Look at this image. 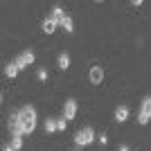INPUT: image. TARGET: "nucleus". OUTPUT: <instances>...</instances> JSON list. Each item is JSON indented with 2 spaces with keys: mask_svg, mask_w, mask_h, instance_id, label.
<instances>
[{
  "mask_svg": "<svg viewBox=\"0 0 151 151\" xmlns=\"http://www.w3.org/2000/svg\"><path fill=\"white\" fill-rule=\"evenodd\" d=\"M95 142V131L90 129V126H86V129H79V131L75 133V145L77 147H88Z\"/></svg>",
  "mask_w": 151,
  "mask_h": 151,
  "instance_id": "f257e3e1",
  "label": "nucleus"
},
{
  "mask_svg": "<svg viewBox=\"0 0 151 151\" xmlns=\"http://www.w3.org/2000/svg\"><path fill=\"white\" fill-rule=\"evenodd\" d=\"M34 61H36V54H34L32 50H25V52H20V54H18V59H16V65L23 70V68H29Z\"/></svg>",
  "mask_w": 151,
  "mask_h": 151,
  "instance_id": "f03ea898",
  "label": "nucleus"
},
{
  "mask_svg": "<svg viewBox=\"0 0 151 151\" xmlns=\"http://www.w3.org/2000/svg\"><path fill=\"white\" fill-rule=\"evenodd\" d=\"M88 79H90L93 86H99V83L104 81V68H101V65H93L90 72H88Z\"/></svg>",
  "mask_w": 151,
  "mask_h": 151,
  "instance_id": "7ed1b4c3",
  "label": "nucleus"
},
{
  "mask_svg": "<svg viewBox=\"0 0 151 151\" xmlns=\"http://www.w3.org/2000/svg\"><path fill=\"white\" fill-rule=\"evenodd\" d=\"M18 115H20V122H36V108L29 106V104L20 108Z\"/></svg>",
  "mask_w": 151,
  "mask_h": 151,
  "instance_id": "20e7f679",
  "label": "nucleus"
},
{
  "mask_svg": "<svg viewBox=\"0 0 151 151\" xmlns=\"http://www.w3.org/2000/svg\"><path fill=\"white\" fill-rule=\"evenodd\" d=\"M75 115H77V101L65 99V104H63V117L65 120H75Z\"/></svg>",
  "mask_w": 151,
  "mask_h": 151,
  "instance_id": "39448f33",
  "label": "nucleus"
},
{
  "mask_svg": "<svg viewBox=\"0 0 151 151\" xmlns=\"http://www.w3.org/2000/svg\"><path fill=\"white\" fill-rule=\"evenodd\" d=\"M129 115H131V111H129V106H117L115 108V122H126L129 120Z\"/></svg>",
  "mask_w": 151,
  "mask_h": 151,
  "instance_id": "423d86ee",
  "label": "nucleus"
},
{
  "mask_svg": "<svg viewBox=\"0 0 151 151\" xmlns=\"http://www.w3.org/2000/svg\"><path fill=\"white\" fill-rule=\"evenodd\" d=\"M57 27H59V23H57V20H52L50 16H47V18L43 20V25H41V29H43L45 34H54V32H57Z\"/></svg>",
  "mask_w": 151,
  "mask_h": 151,
  "instance_id": "0eeeda50",
  "label": "nucleus"
},
{
  "mask_svg": "<svg viewBox=\"0 0 151 151\" xmlns=\"http://www.w3.org/2000/svg\"><path fill=\"white\" fill-rule=\"evenodd\" d=\"M65 16H68V14L63 12V7H59V5L54 7V9H52V14H50V18H52V20H57L59 25H61V20L65 18Z\"/></svg>",
  "mask_w": 151,
  "mask_h": 151,
  "instance_id": "6e6552de",
  "label": "nucleus"
},
{
  "mask_svg": "<svg viewBox=\"0 0 151 151\" xmlns=\"http://www.w3.org/2000/svg\"><path fill=\"white\" fill-rule=\"evenodd\" d=\"M18 72H20V68L16 65V61H12V63H7V65H5V75L9 77V79H14Z\"/></svg>",
  "mask_w": 151,
  "mask_h": 151,
  "instance_id": "1a4fd4ad",
  "label": "nucleus"
},
{
  "mask_svg": "<svg viewBox=\"0 0 151 151\" xmlns=\"http://www.w3.org/2000/svg\"><path fill=\"white\" fill-rule=\"evenodd\" d=\"M57 63H59V68H61V70H68L70 68V54H68V52H61L59 59H57Z\"/></svg>",
  "mask_w": 151,
  "mask_h": 151,
  "instance_id": "9d476101",
  "label": "nucleus"
},
{
  "mask_svg": "<svg viewBox=\"0 0 151 151\" xmlns=\"http://www.w3.org/2000/svg\"><path fill=\"white\" fill-rule=\"evenodd\" d=\"M140 113H142V115H147V117H151V95L142 99V106H140Z\"/></svg>",
  "mask_w": 151,
  "mask_h": 151,
  "instance_id": "9b49d317",
  "label": "nucleus"
},
{
  "mask_svg": "<svg viewBox=\"0 0 151 151\" xmlns=\"http://www.w3.org/2000/svg\"><path fill=\"white\" fill-rule=\"evenodd\" d=\"M59 27H63L68 34H72V32H75V23H72V18H70V16H65V18L61 20V25H59Z\"/></svg>",
  "mask_w": 151,
  "mask_h": 151,
  "instance_id": "f8f14e48",
  "label": "nucleus"
},
{
  "mask_svg": "<svg viewBox=\"0 0 151 151\" xmlns=\"http://www.w3.org/2000/svg\"><path fill=\"white\" fill-rule=\"evenodd\" d=\"M45 131H47V133L57 131V120H54V117H47V120H45Z\"/></svg>",
  "mask_w": 151,
  "mask_h": 151,
  "instance_id": "ddd939ff",
  "label": "nucleus"
},
{
  "mask_svg": "<svg viewBox=\"0 0 151 151\" xmlns=\"http://www.w3.org/2000/svg\"><path fill=\"white\" fill-rule=\"evenodd\" d=\"M18 124H20V115L12 113V115H9V129H14V126H18Z\"/></svg>",
  "mask_w": 151,
  "mask_h": 151,
  "instance_id": "4468645a",
  "label": "nucleus"
},
{
  "mask_svg": "<svg viewBox=\"0 0 151 151\" xmlns=\"http://www.w3.org/2000/svg\"><path fill=\"white\" fill-rule=\"evenodd\" d=\"M12 149L14 151H20V149H23V138H14V135H12Z\"/></svg>",
  "mask_w": 151,
  "mask_h": 151,
  "instance_id": "2eb2a0df",
  "label": "nucleus"
},
{
  "mask_svg": "<svg viewBox=\"0 0 151 151\" xmlns=\"http://www.w3.org/2000/svg\"><path fill=\"white\" fill-rule=\"evenodd\" d=\"M23 129H25V133H34V129H36V122H23Z\"/></svg>",
  "mask_w": 151,
  "mask_h": 151,
  "instance_id": "dca6fc26",
  "label": "nucleus"
},
{
  "mask_svg": "<svg viewBox=\"0 0 151 151\" xmlns=\"http://www.w3.org/2000/svg\"><path fill=\"white\" fill-rule=\"evenodd\" d=\"M65 126H68V120H65V117L57 120V131H65Z\"/></svg>",
  "mask_w": 151,
  "mask_h": 151,
  "instance_id": "f3484780",
  "label": "nucleus"
},
{
  "mask_svg": "<svg viewBox=\"0 0 151 151\" xmlns=\"http://www.w3.org/2000/svg\"><path fill=\"white\" fill-rule=\"evenodd\" d=\"M36 77H38V79H41V81H45V79H47V70H45V68H38Z\"/></svg>",
  "mask_w": 151,
  "mask_h": 151,
  "instance_id": "a211bd4d",
  "label": "nucleus"
},
{
  "mask_svg": "<svg viewBox=\"0 0 151 151\" xmlns=\"http://www.w3.org/2000/svg\"><path fill=\"white\" fill-rule=\"evenodd\" d=\"M149 120H151V117H147V115H142V113L138 115V122H140L142 126H145V124H149Z\"/></svg>",
  "mask_w": 151,
  "mask_h": 151,
  "instance_id": "6ab92c4d",
  "label": "nucleus"
},
{
  "mask_svg": "<svg viewBox=\"0 0 151 151\" xmlns=\"http://www.w3.org/2000/svg\"><path fill=\"white\" fill-rule=\"evenodd\" d=\"M97 140H99V145H106V142H108V138H106V135H104V133H101V135H99V138H97Z\"/></svg>",
  "mask_w": 151,
  "mask_h": 151,
  "instance_id": "aec40b11",
  "label": "nucleus"
},
{
  "mask_svg": "<svg viewBox=\"0 0 151 151\" xmlns=\"http://www.w3.org/2000/svg\"><path fill=\"white\" fill-rule=\"evenodd\" d=\"M120 151H131V149H129L126 145H122V147H120Z\"/></svg>",
  "mask_w": 151,
  "mask_h": 151,
  "instance_id": "412c9836",
  "label": "nucleus"
},
{
  "mask_svg": "<svg viewBox=\"0 0 151 151\" xmlns=\"http://www.w3.org/2000/svg\"><path fill=\"white\" fill-rule=\"evenodd\" d=\"M5 151H14V149H12V145H7V147H5Z\"/></svg>",
  "mask_w": 151,
  "mask_h": 151,
  "instance_id": "4be33fe9",
  "label": "nucleus"
},
{
  "mask_svg": "<svg viewBox=\"0 0 151 151\" xmlns=\"http://www.w3.org/2000/svg\"><path fill=\"white\" fill-rule=\"evenodd\" d=\"M75 151H79V149H75Z\"/></svg>",
  "mask_w": 151,
  "mask_h": 151,
  "instance_id": "5701e85b",
  "label": "nucleus"
}]
</instances>
